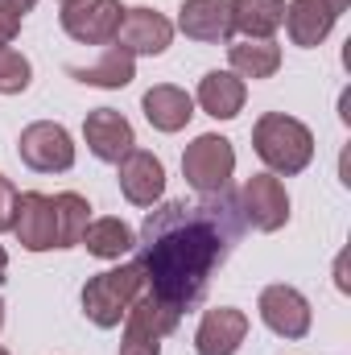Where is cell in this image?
<instances>
[{
	"label": "cell",
	"mask_w": 351,
	"mask_h": 355,
	"mask_svg": "<svg viewBox=\"0 0 351 355\" xmlns=\"http://www.w3.org/2000/svg\"><path fill=\"white\" fill-rule=\"evenodd\" d=\"M244 236L240 198L228 190L203 194L198 202H162L141 227V277L145 289L186 314L203 302L215 268L223 265Z\"/></svg>",
	"instance_id": "1"
},
{
	"label": "cell",
	"mask_w": 351,
	"mask_h": 355,
	"mask_svg": "<svg viewBox=\"0 0 351 355\" xmlns=\"http://www.w3.org/2000/svg\"><path fill=\"white\" fill-rule=\"evenodd\" d=\"M252 149H257V157L273 174L289 178V174H302L310 166V157H314V132L302 120L285 116V112H264L261 120H257V128H252Z\"/></svg>",
	"instance_id": "2"
},
{
	"label": "cell",
	"mask_w": 351,
	"mask_h": 355,
	"mask_svg": "<svg viewBox=\"0 0 351 355\" xmlns=\"http://www.w3.org/2000/svg\"><path fill=\"white\" fill-rule=\"evenodd\" d=\"M141 289H145L141 265H120V268H108V272H95L83 285V314L95 327L112 331V327H120L128 306L141 297Z\"/></svg>",
	"instance_id": "3"
},
{
	"label": "cell",
	"mask_w": 351,
	"mask_h": 355,
	"mask_svg": "<svg viewBox=\"0 0 351 355\" xmlns=\"http://www.w3.org/2000/svg\"><path fill=\"white\" fill-rule=\"evenodd\" d=\"M232 170H236V149L228 137H215V132H203L186 145L182 153V178L190 190L198 194H219L228 190L232 182Z\"/></svg>",
	"instance_id": "4"
},
{
	"label": "cell",
	"mask_w": 351,
	"mask_h": 355,
	"mask_svg": "<svg viewBox=\"0 0 351 355\" xmlns=\"http://www.w3.org/2000/svg\"><path fill=\"white\" fill-rule=\"evenodd\" d=\"M17 153H21V162H25L29 170H37V174H62V170L75 166V141H71V132H67L62 124H54V120L29 124V128L21 132V141H17Z\"/></svg>",
	"instance_id": "5"
},
{
	"label": "cell",
	"mask_w": 351,
	"mask_h": 355,
	"mask_svg": "<svg viewBox=\"0 0 351 355\" xmlns=\"http://www.w3.org/2000/svg\"><path fill=\"white\" fill-rule=\"evenodd\" d=\"M120 21H124L120 0H75V4H62V29L79 46H108V42H116Z\"/></svg>",
	"instance_id": "6"
},
{
	"label": "cell",
	"mask_w": 351,
	"mask_h": 355,
	"mask_svg": "<svg viewBox=\"0 0 351 355\" xmlns=\"http://www.w3.org/2000/svg\"><path fill=\"white\" fill-rule=\"evenodd\" d=\"M240 211L244 223H252L257 232H281L289 223V194L277 174H252L240 190Z\"/></svg>",
	"instance_id": "7"
},
{
	"label": "cell",
	"mask_w": 351,
	"mask_h": 355,
	"mask_svg": "<svg viewBox=\"0 0 351 355\" xmlns=\"http://www.w3.org/2000/svg\"><path fill=\"white\" fill-rule=\"evenodd\" d=\"M261 310L264 327L281 339H306L310 335V302L293 289V285H268L261 289Z\"/></svg>",
	"instance_id": "8"
},
{
	"label": "cell",
	"mask_w": 351,
	"mask_h": 355,
	"mask_svg": "<svg viewBox=\"0 0 351 355\" xmlns=\"http://www.w3.org/2000/svg\"><path fill=\"white\" fill-rule=\"evenodd\" d=\"M351 0H293L285 4V29H289V42L293 46H323L327 33L335 29V21L348 12Z\"/></svg>",
	"instance_id": "9"
},
{
	"label": "cell",
	"mask_w": 351,
	"mask_h": 355,
	"mask_svg": "<svg viewBox=\"0 0 351 355\" xmlns=\"http://www.w3.org/2000/svg\"><path fill=\"white\" fill-rule=\"evenodd\" d=\"M12 232L21 240V248L29 252H50L58 248V219H54V198L50 194H17V219H12Z\"/></svg>",
	"instance_id": "10"
},
{
	"label": "cell",
	"mask_w": 351,
	"mask_h": 355,
	"mask_svg": "<svg viewBox=\"0 0 351 355\" xmlns=\"http://www.w3.org/2000/svg\"><path fill=\"white\" fill-rule=\"evenodd\" d=\"M174 42V25L157 8H124V21L116 29V46L137 54H166Z\"/></svg>",
	"instance_id": "11"
},
{
	"label": "cell",
	"mask_w": 351,
	"mask_h": 355,
	"mask_svg": "<svg viewBox=\"0 0 351 355\" xmlns=\"http://www.w3.org/2000/svg\"><path fill=\"white\" fill-rule=\"evenodd\" d=\"M116 170H120V190H124V198L132 202V207H153V202H162V194H166V166H162V157H153L149 149H132L128 157H120L116 162Z\"/></svg>",
	"instance_id": "12"
},
{
	"label": "cell",
	"mask_w": 351,
	"mask_h": 355,
	"mask_svg": "<svg viewBox=\"0 0 351 355\" xmlns=\"http://www.w3.org/2000/svg\"><path fill=\"white\" fill-rule=\"evenodd\" d=\"M83 137H87V149L99 162H120L137 149V137H132V124L116 112V107H95L83 120Z\"/></svg>",
	"instance_id": "13"
},
{
	"label": "cell",
	"mask_w": 351,
	"mask_h": 355,
	"mask_svg": "<svg viewBox=\"0 0 351 355\" xmlns=\"http://www.w3.org/2000/svg\"><path fill=\"white\" fill-rule=\"evenodd\" d=\"M248 339V314L236 306H215L203 314L194 331V352L198 355H236Z\"/></svg>",
	"instance_id": "14"
},
{
	"label": "cell",
	"mask_w": 351,
	"mask_h": 355,
	"mask_svg": "<svg viewBox=\"0 0 351 355\" xmlns=\"http://www.w3.org/2000/svg\"><path fill=\"white\" fill-rule=\"evenodd\" d=\"M178 29L194 42H228L232 29V0H182Z\"/></svg>",
	"instance_id": "15"
},
{
	"label": "cell",
	"mask_w": 351,
	"mask_h": 355,
	"mask_svg": "<svg viewBox=\"0 0 351 355\" xmlns=\"http://www.w3.org/2000/svg\"><path fill=\"white\" fill-rule=\"evenodd\" d=\"M141 107H145V120H149L157 132H178V128H186L190 116H194V99L182 87H174V83L149 87L145 99H141Z\"/></svg>",
	"instance_id": "16"
},
{
	"label": "cell",
	"mask_w": 351,
	"mask_h": 355,
	"mask_svg": "<svg viewBox=\"0 0 351 355\" xmlns=\"http://www.w3.org/2000/svg\"><path fill=\"white\" fill-rule=\"evenodd\" d=\"M244 99H248L244 79L232 75V71H211V75H203V83H198V107H203L207 116H215V120L240 116V112H244Z\"/></svg>",
	"instance_id": "17"
},
{
	"label": "cell",
	"mask_w": 351,
	"mask_h": 355,
	"mask_svg": "<svg viewBox=\"0 0 351 355\" xmlns=\"http://www.w3.org/2000/svg\"><path fill=\"white\" fill-rule=\"evenodd\" d=\"M228 58H232V75L240 79H273L281 67V46L273 37H244L228 46Z\"/></svg>",
	"instance_id": "18"
},
{
	"label": "cell",
	"mask_w": 351,
	"mask_h": 355,
	"mask_svg": "<svg viewBox=\"0 0 351 355\" xmlns=\"http://www.w3.org/2000/svg\"><path fill=\"white\" fill-rule=\"evenodd\" d=\"M67 75L71 79H79V83H87V87H128L132 79H137V58L128 54V50H120V46H112L99 62H91V67H67Z\"/></svg>",
	"instance_id": "19"
},
{
	"label": "cell",
	"mask_w": 351,
	"mask_h": 355,
	"mask_svg": "<svg viewBox=\"0 0 351 355\" xmlns=\"http://www.w3.org/2000/svg\"><path fill=\"white\" fill-rule=\"evenodd\" d=\"M285 25V0H232V29L244 37H273Z\"/></svg>",
	"instance_id": "20"
},
{
	"label": "cell",
	"mask_w": 351,
	"mask_h": 355,
	"mask_svg": "<svg viewBox=\"0 0 351 355\" xmlns=\"http://www.w3.org/2000/svg\"><path fill=\"white\" fill-rule=\"evenodd\" d=\"M79 244H87V252L99 261H120L124 252L137 248V236L124 219H91Z\"/></svg>",
	"instance_id": "21"
},
{
	"label": "cell",
	"mask_w": 351,
	"mask_h": 355,
	"mask_svg": "<svg viewBox=\"0 0 351 355\" xmlns=\"http://www.w3.org/2000/svg\"><path fill=\"white\" fill-rule=\"evenodd\" d=\"M178 322H182V314L170 310L166 302H157L149 289H141V297L128 306V314H124V327H141V331H149V335H157V339H166V335H174Z\"/></svg>",
	"instance_id": "22"
},
{
	"label": "cell",
	"mask_w": 351,
	"mask_h": 355,
	"mask_svg": "<svg viewBox=\"0 0 351 355\" xmlns=\"http://www.w3.org/2000/svg\"><path fill=\"white\" fill-rule=\"evenodd\" d=\"M54 219H58V248H75L91 223V202L75 190L54 194Z\"/></svg>",
	"instance_id": "23"
},
{
	"label": "cell",
	"mask_w": 351,
	"mask_h": 355,
	"mask_svg": "<svg viewBox=\"0 0 351 355\" xmlns=\"http://www.w3.org/2000/svg\"><path fill=\"white\" fill-rule=\"evenodd\" d=\"M33 79V67L21 50H8L0 46V95H21Z\"/></svg>",
	"instance_id": "24"
},
{
	"label": "cell",
	"mask_w": 351,
	"mask_h": 355,
	"mask_svg": "<svg viewBox=\"0 0 351 355\" xmlns=\"http://www.w3.org/2000/svg\"><path fill=\"white\" fill-rule=\"evenodd\" d=\"M120 355H162V339L149 335V331H141V327H124Z\"/></svg>",
	"instance_id": "25"
},
{
	"label": "cell",
	"mask_w": 351,
	"mask_h": 355,
	"mask_svg": "<svg viewBox=\"0 0 351 355\" xmlns=\"http://www.w3.org/2000/svg\"><path fill=\"white\" fill-rule=\"evenodd\" d=\"M12 219H17V186L0 174V232H12Z\"/></svg>",
	"instance_id": "26"
},
{
	"label": "cell",
	"mask_w": 351,
	"mask_h": 355,
	"mask_svg": "<svg viewBox=\"0 0 351 355\" xmlns=\"http://www.w3.org/2000/svg\"><path fill=\"white\" fill-rule=\"evenodd\" d=\"M33 4H37V0H0V12H4V17H17V21H21V17H25V12H29Z\"/></svg>",
	"instance_id": "27"
},
{
	"label": "cell",
	"mask_w": 351,
	"mask_h": 355,
	"mask_svg": "<svg viewBox=\"0 0 351 355\" xmlns=\"http://www.w3.org/2000/svg\"><path fill=\"white\" fill-rule=\"evenodd\" d=\"M17 29H21V21H17V17H4V12H0V46H8V42L17 37Z\"/></svg>",
	"instance_id": "28"
},
{
	"label": "cell",
	"mask_w": 351,
	"mask_h": 355,
	"mask_svg": "<svg viewBox=\"0 0 351 355\" xmlns=\"http://www.w3.org/2000/svg\"><path fill=\"white\" fill-rule=\"evenodd\" d=\"M8 265V252H4V248H0V268Z\"/></svg>",
	"instance_id": "29"
},
{
	"label": "cell",
	"mask_w": 351,
	"mask_h": 355,
	"mask_svg": "<svg viewBox=\"0 0 351 355\" xmlns=\"http://www.w3.org/2000/svg\"><path fill=\"white\" fill-rule=\"evenodd\" d=\"M0 327H4V302H0Z\"/></svg>",
	"instance_id": "30"
},
{
	"label": "cell",
	"mask_w": 351,
	"mask_h": 355,
	"mask_svg": "<svg viewBox=\"0 0 351 355\" xmlns=\"http://www.w3.org/2000/svg\"><path fill=\"white\" fill-rule=\"evenodd\" d=\"M58 4H75V0H58Z\"/></svg>",
	"instance_id": "31"
},
{
	"label": "cell",
	"mask_w": 351,
	"mask_h": 355,
	"mask_svg": "<svg viewBox=\"0 0 351 355\" xmlns=\"http://www.w3.org/2000/svg\"><path fill=\"white\" fill-rule=\"evenodd\" d=\"M0 355H8V352H4V347H0Z\"/></svg>",
	"instance_id": "32"
}]
</instances>
